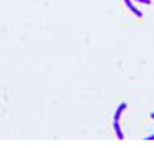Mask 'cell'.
Instances as JSON below:
<instances>
[{
  "label": "cell",
  "instance_id": "cell-1",
  "mask_svg": "<svg viewBox=\"0 0 154 148\" xmlns=\"http://www.w3.org/2000/svg\"><path fill=\"white\" fill-rule=\"evenodd\" d=\"M123 2H125V4H126V6H128V8H129L130 11L133 13L134 16H136V17H139V18H142V17H143L142 11H140V10H137V8L134 7L133 4H132V2H130V0H123Z\"/></svg>",
  "mask_w": 154,
  "mask_h": 148
},
{
  "label": "cell",
  "instance_id": "cell-2",
  "mask_svg": "<svg viewBox=\"0 0 154 148\" xmlns=\"http://www.w3.org/2000/svg\"><path fill=\"white\" fill-rule=\"evenodd\" d=\"M126 106L128 105L123 102V104H121L119 106H118V109H116V112H115V116H114V122H118L119 123V119H121V115H122V112L126 109Z\"/></svg>",
  "mask_w": 154,
  "mask_h": 148
},
{
  "label": "cell",
  "instance_id": "cell-3",
  "mask_svg": "<svg viewBox=\"0 0 154 148\" xmlns=\"http://www.w3.org/2000/svg\"><path fill=\"white\" fill-rule=\"evenodd\" d=\"M114 128H115V133H116V137L119 140H123V134H122V130L119 127V123L118 122H114Z\"/></svg>",
  "mask_w": 154,
  "mask_h": 148
},
{
  "label": "cell",
  "instance_id": "cell-4",
  "mask_svg": "<svg viewBox=\"0 0 154 148\" xmlns=\"http://www.w3.org/2000/svg\"><path fill=\"white\" fill-rule=\"evenodd\" d=\"M136 2H140V3H144V4H149L150 0H136Z\"/></svg>",
  "mask_w": 154,
  "mask_h": 148
},
{
  "label": "cell",
  "instance_id": "cell-5",
  "mask_svg": "<svg viewBox=\"0 0 154 148\" xmlns=\"http://www.w3.org/2000/svg\"><path fill=\"white\" fill-rule=\"evenodd\" d=\"M146 140H147V141H153V140H154V136H150V137H146Z\"/></svg>",
  "mask_w": 154,
  "mask_h": 148
},
{
  "label": "cell",
  "instance_id": "cell-6",
  "mask_svg": "<svg viewBox=\"0 0 154 148\" xmlns=\"http://www.w3.org/2000/svg\"><path fill=\"white\" fill-rule=\"evenodd\" d=\"M150 116H151V119H154V113H151V115H150Z\"/></svg>",
  "mask_w": 154,
  "mask_h": 148
}]
</instances>
